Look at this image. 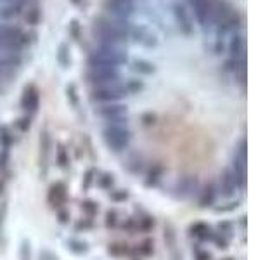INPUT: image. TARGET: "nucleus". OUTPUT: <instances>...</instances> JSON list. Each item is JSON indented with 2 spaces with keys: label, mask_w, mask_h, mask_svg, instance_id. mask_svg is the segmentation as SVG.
Wrapping results in <instances>:
<instances>
[{
  "label": "nucleus",
  "mask_w": 277,
  "mask_h": 260,
  "mask_svg": "<svg viewBox=\"0 0 277 260\" xmlns=\"http://www.w3.org/2000/svg\"><path fill=\"white\" fill-rule=\"evenodd\" d=\"M126 63V54L120 45L99 44L90 52L87 59L88 70H99V68H118L120 64Z\"/></svg>",
  "instance_id": "obj_1"
},
{
  "label": "nucleus",
  "mask_w": 277,
  "mask_h": 260,
  "mask_svg": "<svg viewBox=\"0 0 277 260\" xmlns=\"http://www.w3.org/2000/svg\"><path fill=\"white\" fill-rule=\"evenodd\" d=\"M94 33L97 37L99 44H111V45H121L126 42L128 30L126 25H121L118 21L107 18H97L94 21Z\"/></svg>",
  "instance_id": "obj_2"
},
{
  "label": "nucleus",
  "mask_w": 277,
  "mask_h": 260,
  "mask_svg": "<svg viewBox=\"0 0 277 260\" xmlns=\"http://www.w3.org/2000/svg\"><path fill=\"white\" fill-rule=\"evenodd\" d=\"M102 139L106 146L113 153H123L130 144L132 132L128 127H120V125H106L102 130Z\"/></svg>",
  "instance_id": "obj_3"
},
{
  "label": "nucleus",
  "mask_w": 277,
  "mask_h": 260,
  "mask_svg": "<svg viewBox=\"0 0 277 260\" xmlns=\"http://www.w3.org/2000/svg\"><path fill=\"white\" fill-rule=\"evenodd\" d=\"M128 92L125 89V83L116 82V83H107V85H99L92 87L90 90V99L97 101L101 104H107V102H118L125 99Z\"/></svg>",
  "instance_id": "obj_4"
},
{
  "label": "nucleus",
  "mask_w": 277,
  "mask_h": 260,
  "mask_svg": "<svg viewBox=\"0 0 277 260\" xmlns=\"http://www.w3.org/2000/svg\"><path fill=\"white\" fill-rule=\"evenodd\" d=\"M0 40L6 42L16 52H21V49L30 44V37L21 28L11 25H0Z\"/></svg>",
  "instance_id": "obj_5"
},
{
  "label": "nucleus",
  "mask_w": 277,
  "mask_h": 260,
  "mask_svg": "<svg viewBox=\"0 0 277 260\" xmlns=\"http://www.w3.org/2000/svg\"><path fill=\"white\" fill-rule=\"evenodd\" d=\"M87 80L92 87L107 85V83L120 82V73H118V68H99V70H88Z\"/></svg>",
  "instance_id": "obj_6"
},
{
  "label": "nucleus",
  "mask_w": 277,
  "mask_h": 260,
  "mask_svg": "<svg viewBox=\"0 0 277 260\" xmlns=\"http://www.w3.org/2000/svg\"><path fill=\"white\" fill-rule=\"evenodd\" d=\"M38 106H40V90H38L37 85L30 83V85H26L25 90H23L21 108L25 109L28 116H33V114L38 111Z\"/></svg>",
  "instance_id": "obj_7"
},
{
  "label": "nucleus",
  "mask_w": 277,
  "mask_h": 260,
  "mask_svg": "<svg viewBox=\"0 0 277 260\" xmlns=\"http://www.w3.org/2000/svg\"><path fill=\"white\" fill-rule=\"evenodd\" d=\"M68 200V187L64 182H54L49 187V194H47V201L51 203L52 208L61 210V206L66 203Z\"/></svg>",
  "instance_id": "obj_8"
},
{
  "label": "nucleus",
  "mask_w": 277,
  "mask_h": 260,
  "mask_svg": "<svg viewBox=\"0 0 277 260\" xmlns=\"http://www.w3.org/2000/svg\"><path fill=\"white\" fill-rule=\"evenodd\" d=\"M95 113L106 121L114 120V118L126 116V104L121 102H107V104H101L99 108H95Z\"/></svg>",
  "instance_id": "obj_9"
},
{
  "label": "nucleus",
  "mask_w": 277,
  "mask_h": 260,
  "mask_svg": "<svg viewBox=\"0 0 277 260\" xmlns=\"http://www.w3.org/2000/svg\"><path fill=\"white\" fill-rule=\"evenodd\" d=\"M104 7L120 19H126L133 13V0H106Z\"/></svg>",
  "instance_id": "obj_10"
},
{
  "label": "nucleus",
  "mask_w": 277,
  "mask_h": 260,
  "mask_svg": "<svg viewBox=\"0 0 277 260\" xmlns=\"http://www.w3.org/2000/svg\"><path fill=\"white\" fill-rule=\"evenodd\" d=\"M191 6L196 13V18L201 25H206L211 21V13H213L215 0H191Z\"/></svg>",
  "instance_id": "obj_11"
},
{
  "label": "nucleus",
  "mask_w": 277,
  "mask_h": 260,
  "mask_svg": "<svg viewBox=\"0 0 277 260\" xmlns=\"http://www.w3.org/2000/svg\"><path fill=\"white\" fill-rule=\"evenodd\" d=\"M189 234L192 236V238L199 239V241H211L215 231L205 222H196L189 227Z\"/></svg>",
  "instance_id": "obj_12"
},
{
  "label": "nucleus",
  "mask_w": 277,
  "mask_h": 260,
  "mask_svg": "<svg viewBox=\"0 0 277 260\" xmlns=\"http://www.w3.org/2000/svg\"><path fill=\"white\" fill-rule=\"evenodd\" d=\"M173 11H175V18H177V21H179L180 28H182V32L186 33V35H191L192 25H191V18H189V14H187L186 7L180 6V4H175V6H173Z\"/></svg>",
  "instance_id": "obj_13"
},
{
  "label": "nucleus",
  "mask_w": 277,
  "mask_h": 260,
  "mask_svg": "<svg viewBox=\"0 0 277 260\" xmlns=\"http://www.w3.org/2000/svg\"><path fill=\"white\" fill-rule=\"evenodd\" d=\"M25 6H26V0H13V2L7 4L4 9H0V18H2V19L16 18V16H19V14L23 13Z\"/></svg>",
  "instance_id": "obj_14"
},
{
  "label": "nucleus",
  "mask_w": 277,
  "mask_h": 260,
  "mask_svg": "<svg viewBox=\"0 0 277 260\" xmlns=\"http://www.w3.org/2000/svg\"><path fill=\"white\" fill-rule=\"evenodd\" d=\"M246 51V42L242 35H234L232 40L229 44V52H230V59H242Z\"/></svg>",
  "instance_id": "obj_15"
},
{
  "label": "nucleus",
  "mask_w": 277,
  "mask_h": 260,
  "mask_svg": "<svg viewBox=\"0 0 277 260\" xmlns=\"http://www.w3.org/2000/svg\"><path fill=\"white\" fill-rule=\"evenodd\" d=\"M155 253V241L151 238L141 239L135 246H132V255H138V257H151Z\"/></svg>",
  "instance_id": "obj_16"
},
{
  "label": "nucleus",
  "mask_w": 277,
  "mask_h": 260,
  "mask_svg": "<svg viewBox=\"0 0 277 260\" xmlns=\"http://www.w3.org/2000/svg\"><path fill=\"white\" fill-rule=\"evenodd\" d=\"M135 225H137V232H151L156 225V220L153 215L144 212L142 215L135 217Z\"/></svg>",
  "instance_id": "obj_17"
},
{
  "label": "nucleus",
  "mask_w": 277,
  "mask_h": 260,
  "mask_svg": "<svg viewBox=\"0 0 277 260\" xmlns=\"http://www.w3.org/2000/svg\"><path fill=\"white\" fill-rule=\"evenodd\" d=\"M215 198H217V186L215 184L205 186L201 194H199V206H211L215 203Z\"/></svg>",
  "instance_id": "obj_18"
},
{
  "label": "nucleus",
  "mask_w": 277,
  "mask_h": 260,
  "mask_svg": "<svg viewBox=\"0 0 277 260\" xmlns=\"http://www.w3.org/2000/svg\"><path fill=\"white\" fill-rule=\"evenodd\" d=\"M107 253H109L111 257H116V258L132 257V246L126 243H113L107 246Z\"/></svg>",
  "instance_id": "obj_19"
},
{
  "label": "nucleus",
  "mask_w": 277,
  "mask_h": 260,
  "mask_svg": "<svg viewBox=\"0 0 277 260\" xmlns=\"http://www.w3.org/2000/svg\"><path fill=\"white\" fill-rule=\"evenodd\" d=\"M95 184L102 191H111L116 186V179H114V175L111 172H99L97 177H95Z\"/></svg>",
  "instance_id": "obj_20"
},
{
  "label": "nucleus",
  "mask_w": 277,
  "mask_h": 260,
  "mask_svg": "<svg viewBox=\"0 0 277 260\" xmlns=\"http://www.w3.org/2000/svg\"><path fill=\"white\" fill-rule=\"evenodd\" d=\"M133 71H137V73H141V75H155L156 66L151 63V61L135 59L133 61Z\"/></svg>",
  "instance_id": "obj_21"
},
{
  "label": "nucleus",
  "mask_w": 277,
  "mask_h": 260,
  "mask_svg": "<svg viewBox=\"0 0 277 260\" xmlns=\"http://www.w3.org/2000/svg\"><path fill=\"white\" fill-rule=\"evenodd\" d=\"M120 222H121V215L116 208H111L106 212L104 215V224H106L107 229H118L120 227Z\"/></svg>",
  "instance_id": "obj_22"
},
{
  "label": "nucleus",
  "mask_w": 277,
  "mask_h": 260,
  "mask_svg": "<svg viewBox=\"0 0 277 260\" xmlns=\"http://www.w3.org/2000/svg\"><path fill=\"white\" fill-rule=\"evenodd\" d=\"M14 143H16V137H14L13 130L7 125H0V146L9 149Z\"/></svg>",
  "instance_id": "obj_23"
},
{
  "label": "nucleus",
  "mask_w": 277,
  "mask_h": 260,
  "mask_svg": "<svg viewBox=\"0 0 277 260\" xmlns=\"http://www.w3.org/2000/svg\"><path fill=\"white\" fill-rule=\"evenodd\" d=\"M163 177V167L161 165H153L148 170V179H146V184L148 186H156L158 182Z\"/></svg>",
  "instance_id": "obj_24"
},
{
  "label": "nucleus",
  "mask_w": 277,
  "mask_h": 260,
  "mask_svg": "<svg viewBox=\"0 0 277 260\" xmlns=\"http://www.w3.org/2000/svg\"><path fill=\"white\" fill-rule=\"evenodd\" d=\"M40 19H42V11H40V7L38 6H33V7H30V9L26 11V14H25L26 25L37 26L38 23H40Z\"/></svg>",
  "instance_id": "obj_25"
},
{
  "label": "nucleus",
  "mask_w": 277,
  "mask_h": 260,
  "mask_svg": "<svg viewBox=\"0 0 277 260\" xmlns=\"http://www.w3.org/2000/svg\"><path fill=\"white\" fill-rule=\"evenodd\" d=\"M56 163H57V167H61V168H68L69 163H71L69 153L64 146H57V149H56Z\"/></svg>",
  "instance_id": "obj_26"
},
{
  "label": "nucleus",
  "mask_w": 277,
  "mask_h": 260,
  "mask_svg": "<svg viewBox=\"0 0 277 260\" xmlns=\"http://www.w3.org/2000/svg\"><path fill=\"white\" fill-rule=\"evenodd\" d=\"M57 63L63 68H68L71 64V56H69V47L66 44H61L57 49Z\"/></svg>",
  "instance_id": "obj_27"
},
{
  "label": "nucleus",
  "mask_w": 277,
  "mask_h": 260,
  "mask_svg": "<svg viewBox=\"0 0 277 260\" xmlns=\"http://www.w3.org/2000/svg\"><path fill=\"white\" fill-rule=\"evenodd\" d=\"M107 193H109L111 201H114V203H123V201H126L130 198L128 189H121V187H113Z\"/></svg>",
  "instance_id": "obj_28"
},
{
  "label": "nucleus",
  "mask_w": 277,
  "mask_h": 260,
  "mask_svg": "<svg viewBox=\"0 0 277 260\" xmlns=\"http://www.w3.org/2000/svg\"><path fill=\"white\" fill-rule=\"evenodd\" d=\"M82 210H83V213H85V217L94 219L99 213V205L95 203L94 200H85V201H82Z\"/></svg>",
  "instance_id": "obj_29"
},
{
  "label": "nucleus",
  "mask_w": 277,
  "mask_h": 260,
  "mask_svg": "<svg viewBox=\"0 0 277 260\" xmlns=\"http://www.w3.org/2000/svg\"><path fill=\"white\" fill-rule=\"evenodd\" d=\"M68 250L73 251V253H76V255H82V253H87L88 246H87L85 241H80V239H69Z\"/></svg>",
  "instance_id": "obj_30"
},
{
  "label": "nucleus",
  "mask_w": 277,
  "mask_h": 260,
  "mask_svg": "<svg viewBox=\"0 0 277 260\" xmlns=\"http://www.w3.org/2000/svg\"><path fill=\"white\" fill-rule=\"evenodd\" d=\"M125 89L128 94H138L144 90V83H142L141 80H128V82L125 83Z\"/></svg>",
  "instance_id": "obj_31"
},
{
  "label": "nucleus",
  "mask_w": 277,
  "mask_h": 260,
  "mask_svg": "<svg viewBox=\"0 0 277 260\" xmlns=\"http://www.w3.org/2000/svg\"><path fill=\"white\" fill-rule=\"evenodd\" d=\"M30 127H32V116H28V114H25V116L18 118L16 120V128L19 130V132H28Z\"/></svg>",
  "instance_id": "obj_32"
},
{
  "label": "nucleus",
  "mask_w": 277,
  "mask_h": 260,
  "mask_svg": "<svg viewBox=\"0 0 277 260\" xmlns=\"http://www.w3.org/2000/svg\"><path fill=\"white\" fill-rule=\"evenodd\" d=\"M9 162H11V151L7 148H2L0 149V172L9 168Z\"/></svg>",
  "instance_id": "obj_33"
},
{
  "label": "nucleus",
  "mask_w": 277,
  "mask_h": 260,
  "mask_svg": "<svg viewBox=\"0 0 277 260\" xmlns=\"http://www.w3.org/2000/svg\"><path fill=\"white\" fill-rule=\"evenodd\" d=\"M97 174H99L97 168H88V170L85 172V179H83V186H85V187H90V186L95 182V177H97Z\"/></svg>",
  "instance_id": "obj_34"
},
{
  "label": "nucleus",
  "mask_w": 277,
  "mask_h": 260,
  "mask_svg": "<svg viewBox=\"0 0 277 260\" xmlns=\"http://www.w3.org/2000/svg\"><path fill=\"white\" fill-rule=\"evenodd\" d=\"M94 227V219H88V217H85V219H80L78 222H76V229L78 231H90V229Z\"/></svg>",
  "instance_id": "obj_35"
},
{
  "label": "nucleus",
  "mask_w": 277,
  "mask_h": 260,
  "mask_svg": "<svg viewBox=\"0 0 277 260\" xmlns=\"http://www.w3.org/2000/svg\"><path fill=\"white\" fill-rule=\"evenodd\" d=\"M66 92H68V99L71 101V104L73 106L78 104V94H76V85H75V83H69Z\"/></svg>",
  "instance_id": "obj_36"
},
{
  "label": "nucleus",
  "mask_w": 277,
  "mask_h": 260,
  "mask_svg": "<svg viewBox=\"0 0 277 260\" xmlns=\"http://www.w3.org/2000/svg\"><path fill=\"white\" fill-rule=\"evenodd\" d=\"M69 33H71V37L75 38V40H80V23L76 21V19H73V21L69 23Z\"/></svg>",
  "instance_id": "obj_37"
},
{
  "label": "nucleus",
  "mask_w": 277,
  "mask_h": 260,
  "mask_svg": "<svg viewBox=\"0 0 277 260\" xmlns=\"http://www.w3.org/2000/svg\"><path fill=\"white\" fill-rule=\"evenodd\" d=\"M69 210L66 208H61V210H57V219H59V224H63V225H66L69 224Z\"/></svg>",
  "instance_id": "obj_38"
},
{
  "label": "nucleus",
  "mask_w": 277,
  "mask_h": 260,
  "mask_svg": "<svg viewBox=\"0 0 277 260\" xmlns=\"http://www.w3.org/2000/svg\"><path fill=\"white\" fill-rule=\"evenodd\" d=\"M142 123H144L146 127H151V125H155L156 123V114L144 113V114H142Z\"/></svg>",
  "instance_id": "obj_39"
},
{
  "label": "nucleus",
  "mask_w": 277,
  "mask_h": 260,
  "mask_svg": "<svg viewBox=\"0 0 277 260\" xmlns=\"http://www.w3.org/2000/svg\"><path fill=\"white\" fill-rule=\"evenodd\" d=\"M217 232H220V234H224L229 238V234L232 232V224L230 222H222L220 225H218V231Z\"/></svg>",
  "instance_id": "obj_40"
},
{
  "label": "nucleus",
  "mask_w": 277,
  "mask_h": 260,
  "mask_svg": "<svg viewBox=\"0 0 277 260\" xmlns=\"http://www.w3.org/2000/svg\"><path fill=\"white\" fill-rule=\"evenodd\" d=\"M196 260H211V253L206 250H198L196 251Z\"/></svg>",
  "instance_id": "obj_41"
},
{
  "label": "nucleus",
  "mask_w": 277,
  "mask_h": 260,
  "mask_svg": "<svg viewBox=\"0 0 277 260\" xmlns=\"http://www.w3.org/2000/svg\"><path fill=\"white\" fill-rule=\"evenodd\" d=\"M4 191H6V181H4V179H0V196L4 194Z\"/></svg>",
  "instance_id": "obj_42"
},
{
  "label": "nucleus",
  "mask_w": 277,
  "mask_h": 260,
  "mask_svg": "<svg viewBox=\"0 0 277 260\" xmlns=\"http://www.w3.org/2000/svg\"><path fill=\"white\" fill-rule=\"evenodd\" d=\"M71 2H73V4H80L82 0H71Z\"/></svg>",
  "instance_id": "obj_43"
},
{
  "label": "nucleus",
  "mask_w": 277,
  "mask_h": 260,
  "mask_svg": "<svg viewBox=\"0 0 277 260\" xmlns=\"http://www.w3.org/2000/svg\"><path fill=\"white\" fill-rule=\"evenodd\" d=\"M4 2H13V0H4Z\"/></svg>",
  "instance_id": "obj_44"
},
{
  "label": "nucleus",
  "mask_w": 277,
  "mask_h": 260,
  "mask_svg": "<svg viewBox=\"0 0 277 260\" xmlns=\"http://www.w3.org/2000/svg\"><path fill=\"white\" fill-rule=\"evenodd\" d=\"M224 260H232V258H224Z\"/></svg>",
  "instance_id": "obj_45"
}]
</instances>
